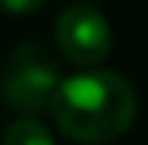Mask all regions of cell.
<instances>
[{
  "mask_svg": "<svg viewBox=\"0 0 148 145\" xmlns=\"http://www.w3.org/2000/svg\"><path fill=\"white\" fill-rule=\"evenodd\" d=\"M49 109L64 136L100 145L127 133L136 118V91L118 72L85 70L60 79Z\"/></svg>",
  "mask_w": 148,
  "mask_h": 145,
  "instance_id": "obj_1",
  "label": "cell"
},
{
  "mask_svg": "<svg viewBox=\"0 0 148 145\" xmlns=\"http://www.w3.org/2000/svg\"><path fill=\"white\" fill-rule=\"evenodd\" d=\"M60 85L58 61L39 42H21L12 51L0 79V97L18 112H39L51 103Z\"/></svg>",
  "mask_w": 148,
  "mask_h": 145,
  "instance_id": "obj_2",
  "label": "cell"
},
{
  "mask_svg": "<svg viewBox=\"0 0 148 145\" xmlns=\"http://www.w3.org/2000/svg\"><path fill=\"white\" fill-rule=\"evenodd\" d=\"M55 45L66 61L79 67H97L112 45V30L106 24L103 12L94 6L76 3L64 9L55 21Z\"/></svg>",
  "mask_w": 148,
  "mask_h": 145,
  "instance_id": "obj_3",
  "label": "cell"
},
{
  "mask_svg": "<svg viewBox=\"0 0 148 145\" xmlns=\"http://www.w3.org/2000/svg\"><path fill=\"white\" fill-rule=\"evenodd\" d=\"M0 145H55V142H51V133L42 121H36V118H15L6 127Z\"/></svg>",
  "mask_w": 148,
  "mask_h": 145,
  "instance_id": "obj_4",
  "label": "cell"
},
{
  "mask_svg": "<svg viewBox=\"0 0 148 145\" xmlns=\"http://www.w3.org/2000/svg\"><path fill=\"white\" fill-rule=\"evenodd\" d=\"M45 0H0V9L12 12V15H24V12H33L39 9Z\"/></svg>",
  "mask_w": 148,
  "mask_h": 145,
  "instance_id": "obj_5",
  "label": "cell"
}]
</instances>
